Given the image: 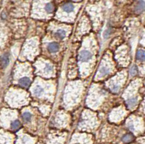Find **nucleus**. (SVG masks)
<instances>
[{
	"label": "nucleus",
	"instance_id": "obj_1",
	"mask_svg": "<svg viewBox=\"0 0 145 144\" xmlns=\"http://www.w3.org/2000/svg\"><path fill=\"white\" fill-rule=\"evenodd\" d=\"M91 57H92L91 53L87 50L81 51L80 52V54H79V59L81 62H87V61L90 60Z\"/></svg>",
	"mask_w": 145,
	"mask_h": 144
},
{
	"label": "nucleus",
	"instance_id": "obj_2",
	"mask_svg": "<svg viewBox=\"0 0 145 144\" xmlns=\"http://www.w3.org/2000/svg\"><path fill=\"white\" fill-rule=\"evenodd\" d=\"M145 10V2L143 0H140L138 2L135 7V12L136 13H142V12Z\"/></svg>",
	"mask_w": 145,
	"mask_h": 144
},
{
	"label": "nucleus",
	"instance_id": "obj_3",
	"mask_svg": "<svg viewBox=\"0 0 145 144\" xmlns=\"http://www.w3.org/2000/svg\"><path fill=\"white\" fill-rule=\"evenodd\" d=\"M47 49H48L49 52L51 53H55L57 52L59 49H60V46L59 44L57 43L56 42H52L50 43L47 46Z\"/></svg>",
	"mask_w": 145,
	"mask_h": 144
},
{
	"label": "nucleus",
	"instance_id": "obj_4",
	"mask_svg": "<svg viewBox=\"0 0 145 144\" xmlns=\"http://www.w3.org/2000/svg\"><path fill=\"white\" fill-rule=\"evenodd\" d=\"M18 83L23 87H28L31 84V80L27 77H23L18 80Z\"/></svg>",
	"mask_w": 145,
	"mask_h": 144
},
{
	"label": "nucleus",
	"instance_id": "obj_5",
	"mask_svg": "<svg viewBox=\"0 0 145 144\" xmlns=\"http://www.w3.org/2000/svg\"><path fill=\"white\" fill-rule=\"evenodd\" d=\"M62 10L64 12H67V13H70V12H72L73 10H74V6L73 4L71 3H66L63 4L62 6Z\"/></svg>",
	"mask_w": 145,
	"mask_h": 144
},
{
	"label": "nucleus",
	"instance_id": "obj_6",
	"mask_svg": "<svg viewBox=\"0 0 145 144\" xmlns=\"http://www.w3.org/2000/svg\"><path fill=\"white\" fill-rule=\"evenodd\" d=\"M9 62H10V57L7 54H4L2 58H1V64H2V66L3 67H6L7 66L9 65Z\"/></svg>",
	"mask_w": 145,
	"mask_h": 144
},
{
	"label": "nucleus",
	"instance_id": "obj_7",
	"mask_svg": "<svg viewBox=\"0 0 145 144\" xmlns=\"http://www.w3.org/2000/svg\"><path fill=\"white\" fill-rule=\"evenodd\" d=\"M126 104H127V106H128L130 109L134 108L136 105V104H137V98H136V97L129 98V99L127 100Z\"/></svg>",
	"mask_w": 145,
	"mask_h": 144
},
{
	"label": "nucleus",
	"instance_id": "obj_8",
	"mask_svg": "<svg viewBox=\"0 0 145 144\" xmlns=\"http://www.w3.org/2000/svg\"><path fill=\"white\" fill-rule=\"evenodd\" d=\"M33 93H34L35 95L40 96L44 93V89L42 88L41 85H36L35 88H34V89H33Z\"/></svg>",
	"mask_w": 145,
	"mask_h": 144
},
{
	"label": "nucleus",
	"instance_id": "obj_9",
	"mask_svg": "<svg viewBox=\"0 0 145 144\" xmlns=\"http://www.w3.org/2000/svg\"><path fill=\"white\" fill-rule=\"evenodd\" d=\"M55 36H56V37L60 39H63L65 38V36H66V32H65V30H64L59 29L55 33Z\"/></svg>",
	"mask_w": 145,
	"mask_h": 144
},
{
	"label": "nucleus",
	"instance_id": "obj_10",
	"mask_svg": "<svg viewBox=\"0 0 145 144\" xmlns=\"http://www.w3.org/2000/svg\"><path fill=\"white\" fill-rule=\"evenodd\" d=\"M133 140H134V136H133V135L131 134H126L125 135H123L122 137L123 142L126 143L131 142Z\"/></svg>",
	"mask_w": 145,
	"mask_h": 144
},
{
	"label": "nucleus",
	"instance_id": "obj_11",
	"mask_svg": "<svg viewBox=\"0 0 145 144\" xmlns=\"http://www.w3.org/2000/svg\"><path fill=\"white\" fill-rule=\"evenodd\" d=\"M136 59L139 61H144L145 60V53L142 50H139L136 52Z\"/></svg>",
	"mask_w": 145,
	"mask_h": 144
},
{
	"label": "nucleus",
	"instance_id": "obj_12",
	"mask_svg": "<svg viewBox=\"0 0 145 144\" xmlns=\"http://www.w3.org/2000/svg\"><path fill=\"white\" fill-rule=\"evenodd\" d=\"M109 72H110V70L107 68V67H102L100 70L99 76H100V77H103V76H105L106 75H107Z\"/></svg>",
	"mask_w": 145,
	"mask_h": 144
},
{
	"label": "nucleus",
	"instance_id": "obj_13",
	"mask_svg": "<svg viewBox=\"0 0 145 144\" xmlns=\"http://www.w3.org/2000/svg\"><path fill=\"white\" fill-rule=\"evenodd\" d=\"M55 10V6L52 3H47L45 5V10L47 13H52Z\"/></svg>",
	"mask_w": 145,
	"mask_h": 144
},
{
	"label": "nucleus",
	"instance_id": "obj_14",
	"mask_svg": "<svg viewBox=\"0 0 145 144\" xmlns=\"http://www.w3.org/2000/svg\"><path fill=\"white\" fill-rule=\"evenodd\" d=\"M31 113H29V112H24L23 114V120L26 122H30L31 121Z\"/></svg>",
	"mask_w": 145,
	"mask_h": 144
},
{
	"label": "nucleus",
	"instance_id": "obj_15",
	"mask_svg": "<svg viewBox=\"0 0 145 144\" xmlns=\"http://www.w3.org/2000/svg\"><path fill=\"white\" fill-rule=\"evenodd\" d=\"M20 125V122L18 121V120H15V121H13V122L11 123V128H12V129H13V130H17V129L19 128Z\"/></svg>",
	"mask_w": 145,
	"mask_h": 144
},
{
	"label": "nucleus",
	"instance_id": "obj_16",
	"mask_svg": "<svg viewBox=\"0 0 145 144\" xmlns=\"http://www.w3.org/2000/svg\"><path fill=\"white\" fill-rule=\"evenodd\" d=\"M137 72H138V70H137V67H136V66H133L131 68L130 70V74H131V76H136V74H137Z\"/></svg>",
	"mask_w": 145,
	"mask_h": 144
},
{
	"label": "nucleus",
	"instance_id": "obj_17",
	"mask_svg": "<svg viewBox=\"0 0 145 144\" xmlns=\"http://www.w3.org/2000/svg\"><path fill=\"white\" fill-rule=\"evenodd\" d=\"M44 71L47 72H52V71H53V67H52V66L49 65V64H47L45 65V67H44Z\"/></svg>",
	"mask_w": 145,
	"mask_h": 144
},
{
	"label": "nucleus",
	"instance_id": "obj_18",
	"mask_svg": "<svg viewBox=\"0 0 145 144\" xmlns=\"http://www.w3.org/2000/svg\"><path fill=\"white\" fill-rule=\"evenodd\" d=\"M120 89V86L118 85H114L111 88V90H112V91L114 92V93H117V92L119 91Z\"/></svg>",
	"mask_w": 145,
	"mask_h": 144
},
{
	"label": "nucleus",
	"instance_id": "obj_19",
	"mask_svg": "<svg viewBox=\"0 0 145 144\" xmlns=\"http://www.w3.org/2000/svg\"><path fill=\"white\" fill-rule=\"evenodd\" d=\"M110 30L109 29H107L105 32H104L103 33V36L104 38H105V39H107V38H108L109 37V36H110Z\"/></svg>",
	"mask_w": 145,
	"mask_h": 144
},
{
	"label": "nucleus",
	"instance_id": "obj_20",
	"mask_svg": "<svg viewBox=\"0 0 145 144\" xmlns=\"http://www.w3.org/2000/svg\"><path fill=\"white\" fill-rule=\"evenodd\" d=\"M129 129L131 130H134V125H133V124H129Z\"/></svg>",
	"mask_w": 145,
	"mask_h": 144
}]
</instances>
